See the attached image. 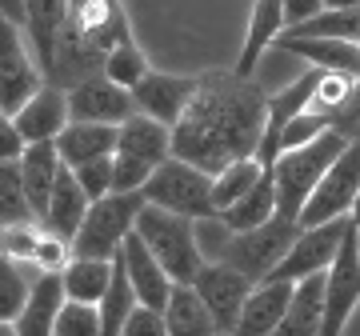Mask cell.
I'll list each match as a JSON object with an SVG mask.
<instances>
[{
	"instance_id": "1",
	"label": "cell",
	"mask_w": 360,
	"mask_h": 336,
	"mask_svg": "<svg viewBox=\"0 0 360 336\" xmlns=\"http://www.w3.org/2000/svg\"><path fill=\"white\" fill-rule=\"evenodd\" d=\"M264 117H269V92L252 77H240L236 68L205 72L193 104L172 124V156L212 176L240 156H257Z\"/></svg>"
},
{
	"instance_id": "2",
	"label": "cell",
	"mask_w": 360,
	"mask_h": 336,
	"mask_svg": "<svg viewBox=\"0 0 360 336\" xmlns=\"http://www.w3.org/2000/svg\"><path fill=\"white\" fill-rule=\"evenodd\" d=\"M124 40H132V28L120 0H68L65 28L52 52L49 84L72 89L84 77H96L104 68V56Z\"/></svg>"
},
{
	"instance_id": "3",
	"label": "cell",
	"mask_w": 360,
	"mask_h": 336,
	"mask_svg": "<svg viewBox=\"0 0 360 336\" xmlns=\"http://www.w3.org/2000/svg\"><path fill=\"white\" fill-rule=\"evenodd\" d=\"M348 148V136L340 129H328L324 136H316L304 148H288L276 156V164L269 168L272 193H276V217L300 220V208L309 205L312 188L321 184V176L328 172L336 156Z\"/></svg>"
},
{
	"instance_id": "4",
	"label": "cell",
	"mask_w": 360,
	"mask_h": 336,
	"mask_svg": "<svg viewBox=\"0 0 360 336\" xmlns=\"http://www.w3.org/2000/svg\"><path fill=\"white\" fill-rule=\"evenodd\" d=\"M132 233L153 248V257L165 264V272L176 285H193V276L200 272V264H205V248L196 240V220L193 217H180V212H168V208H156V205L144 200Z\"/></svg>"
},
{
	"instance_id": "5",
	"label": "cell",
	"mask_w": 360,
	"mask_h": 336,
	"mask_svg": "<svg viewBox=\"0 0 360 336\" xmlns=\"http://www.w3.org/2000/svg\"><path fill=\"white\" fill-rule=\"evenodd\" d=\"M144 208V193H108L92 200L77 236H72V257H96V260H116L120 245L132 236L136 217Z\"/></svg>"
},
{
	"instance_id": "6",
	"label": "cell",
	"mask_w": 360,
	"mask_h": 336,
	"mask_svg": "<svg viewBox=\"0 0 360 336\" xmlns=\"http://www.w3.org/2000/svg\"><path fill=\"white\" fill-rule=\"evenodd\" d=\"M141 193H144L148 205L180 212V217H193V220L217 217V205H212V176H208L205 168L180 160V156H168L165 164H156V172L148 176V184H144Z\"/></svg>"
},
{
	"instance_id": "7",
	"label": "cell",
	"mask_w": 360,
	"mask_h": 336,
	"mask_svg": "<svg viewBox=\"0 0 360 336\" xmlns=\"http://www.w3.org/2000/svg\"><path fill=\"white\" fill-rule=\"evenodd\" d=\"M300 224L296 220H284V217H272L248 233H232L220 260H229L232 269H240L248 280H264L276 272V264L284 260V252L292 248Z\"/></svg>"
},
{
	"instance_id": "8",
	"label": "cell",
	"mask_w": 360,
	"mask_h": 336,
	"mask_svg": "<svg viewBox=\"0 0 360 336\" xmlns=\"http://www.w3.org/2000/svg\"><path fill=\"white\" fill-rule=\"evenodd\" d=\"M360 193V144L348 141V148L336 156L328 172L321 176V184L312 188L309 205L300 208V228H312V224H328V220H345L352 200Z\"/></svg>"
},
{
	"instance_id": "9",
	"label": "cell",
	"mask_w": 360,
	"mask_h": 336,
	"mask_svg": "<svg viewBox=\"0 0 360 336\" xmlns=\"http://www.w3.org/2000/svg\"><path fill=\"white\" fill-rule=\"evenodd\" d=\"M37 89H44V68L37 52L25 40L20 25L0 16V112L13 117Z\"/></svg>"
},
{
	"instance_id": "10",
	"label": "cell",
	"mask_w": 360,
	"mask_h": 336,
	"mask_svg": "<svg viewBox=\"0 0 360 336\" xmlns=\"http://www.w3.org/2000/svg\"><path fill=\"white\" fill-rule=\"evenodd\" d=\"M257 280H248L240 269H232L229 260H205L200 272L193 276L196 297L205 300V309L212 312L220 336H232L236 321H240V309H245V297L252 292Z\"/></svg>"
},
{
	"instance_id": "11",
	"label": "cell",
	"mask_w": 360,
	"mask_h": 336,
	"mask_svg": "<svg viewBox=\"0 0 360 336\" xmlns=\"http://www.w3.org/2000/svg\"><path fill=\"white\" fill-rule=\"evenodd\" d=\"M360 304V252H356V236L348 224L340 252L324 272V321H321V336H340L345 332L348 316Z\"/></svg>"
},
{
	"instance_id": "12",
	"label": "cell",
	"mask_w": 360,
	"mask_h": 336,
	"mask_svg": "<svg viewBox=\"0 0 360 336\" xmlns=\"http://www.w3.org/2000/svg\"><path fill=\"white\" fill-rule=\"evenodd\" d=\"M348 233V217L345 220H328V224H312V228H300L292 240V248L284 252V260L276 264V280H304V276H316V272H328V264L340 252V240Z\"/></svg>"
},
{
	"instance_id": "13",
	"label": "cell",
	"mask_w": 360,
	"mask_h": 336,
	"mask_svg": "<svg viewBox=\"0 0 360 336\" xmlns=\"http://www.w3.org/2000/svg\"><path fill=\"white\" fill-rule=\"evenodd\" d=\"M68 112H72V120L120 124L136 112V104H132V89H120L104 72H96V77H84L80 84L68 89Z\"/></svg>"
},
{
	"instance_id": "14",
	"label": "cell",
	"mask_w": 360,
	"mask_h": 336,
	"mask_svg": "<svg viewBox=\"0 0 360 336\" xmlns=\"http://www.w3.org/2000/svg\"><path fill=\"white\" fill-rule=\"evenodd\" d=\"M196 84H200V77H172V72H153L148 68V77L132 89V104H136V112L172 129L184 117V108L193 104Z\"/></svg>"
},
{
	"instance_id": "15",
	"label": "cell",
	"mask_w": 360,
	"mask_h": 336,
	"mask_svg": "<svg viewBox=\"0 0 360 336\" xmlns=\"http://www.w3.org/2000/svg\"><path fill=\"white\" fill-rule=\"evenodd\" d=\"M116 257H120V264H124V272H129V285H132V292H136V304H144V309H165L176 280H172V276L165 272V264L153 257V248L132 233L129 240L120 245Z\"/></svg>"
},
{
	"instance_id": "16",
	"label": "cell",
	"mask_w": 360,
	"mask_h": 336,
	"mask_svg": "<svg viewBox=\"0 0 360 336\" xmlns=\"http://www.w3.org/2000/svg\"><path fill=\"white\" fill-rule=\"evenodd\" d=\"M13 120H16V129H20V136H25L28 144L56 141V136L65 132V124L72 120V112H68V89L44 80V89L32 92V96L13 112Z\"/></svg>"
},
{
	"instance_id": "17",
	"label": "cell",
	"mask_w": 360,
	"mask_h": 336,
	"mask_svg": "<svg viewBox=\"0 0 360 336\" xmlns=\"http://www.w3.org/2000/svg\"><path fill=\"white\" fill-rule=\"evenodd\" d=\"M296 280H276V276H264L252 285V292L245 297V309H240V321L232 328V336H272L276 324H281L288 300H292Z\"/></svg>"
},
{
	"instance_id": "18",
	"label": "cell",
	"mask_w": 360,
	"mask_h": 336,
	"mask_svg": "<svg viewBox=\"0 0 360 336\" xmlns=\"http://www.w3.org/2000/svg\"><path fill=\"white\" fill-rule=\"evenodd\" d=\"M272 49L288 52V56H300V60H309L312 68H324V72H345V77H360V44H356V40L288 37V32H281Z\"/></svg>"
},
{
	"instance_id": "19",
	"label": "cell",
	"mask_w": 360,
	"mask_h": 336,
	"mask_svg": "<svg viewBox=\"0 0 360 336\" xmlns=\"http://www.w3.org/2000/svg\"><path fill=\"white\" fill-rule=\"evenodd\" d=\"M116 153L132 156V160H141L148 168L165 164L172 156V129L153 117H144V112H132L129 120L116 124Z\"/></svg>"
},
{
	"instance_id": "20",
	"label": "cell",
	"mask_w": 360,
	"mask_h": 336,
	"mask_svg": "<svg viewBox=\"0 0 360 336\" xmlns=\"http://www.w3.org/2000/svg\"><path fill=\"white\" fill-rule=\"evenodd\" d=\"M60 304H65V280H60V272H37L25 309L13 321L16 336H52Z\"/></svg>"
},
{
	"instance_id": "21",
	"label": "cell",
	"mask_w": 360,
	"mask_h": 336,
	"mask_svg": "<svg viewBox=\"0 0 360 336\" xmlns=\"http://www.w3.org/2000/svg\"><path fill=\"white\" fill-rule=\"evenodd\" d=\"M89 193L80 188L77 172L72 168H60V176H56V184H52V196H49V208H44V217H40V224L49 228V233L65 236V240H72L80 228V220H84V212H89Z\"/></svg>"
},
{
	"instance_id": "22",
	"label": "cell",
	"mask_w": 360,
	"mask_h": 336,
	"mask_svg": "<svg viewBox=\"0 0 360 336\" xmlns=\"http://www.w3.org/2000/svg\"><path fill=\"white\" fill-rule=\"evenodd\" d=\"M56 153L68 168H80L89 160L116 153V124H96V120H68L65 132L56 136Z\"/></svg>"
},
{
	"instance_id": "23",
	"label": "cell",
	"mask_w": 360,
	"mask_h": 336,
	"mask_svg": "<svg viewBox=\"0 0 360 336\" xmlns=\"http://www.w3.org/2000/svg\"><path fill=\"white\" fill-rule=\"evenodd\" d=\"M60 153H56V141H37L28 144L25 156H20V181H25V193H28V205L37 212V220L44 217V208H49V196H52V184L60 176Z\"/></svg>"
},
{
	"instance_id": "24",
	"label": "cell",
	"mask_w": 360,
	"mask_h": 336,
	"mask_svg": "<svg viewBox=\"0 0 360 336\" xmlns=\"http://www.w3.org/2000/svg\"><path fill=\"white\" fill-rule=\"evenodd\" d=\"M321 321H324V272L296 280L292 300L284 309L281 324L272 336H321Z\"/></svg>"
},
{
	"instance_id": "25",
	"label": "cell",
	"mask_w": 360,
	"mask_h": 336,
	"mask_svg": "<svg viewBox=\"0 0 360 336\" xmlns=\"http://www.w3.org/2000/svg\"><path fill=\"white\" fill-rule=\"evenodd\" d=\"M281 32H284V0H257L252 4V16H248V32H245V44H240V65H236V72L240 77H252L260 65V56L276 44Z\"/></svg>"
},
{
	"instance_id": "26",
	"label": "cell",
	"mask_w": 360,
	"mask_h": 336,
	"mask_svg": "<svg viewBox=\"0 0 360 336\" xmlns=\"http://www.w3.org/2000/svg\"><path fill=\"white\" fill-rule=\"evenodd\" d=\"M65 16H68V0H25V32L40 68H44V80H49L52 52H56V37L65 28Z\"/></svg>"
},
{
	"instance_id": "27",
	"label": "cell",
	"mask_w": 360,
	"mask_h": 336,
	"mask_svg": "<svg viewBox=\"0 0 360 336\" xmlns=\"http://www.w3.org/2000/svg\"><path fill=\"white\" fill-rule=\"evenodd\" d=\"M165 324L168 336H220L212 312L205 309L193 285H172V297L165 304Z\"/></svg>"
},
{
	"instance_id": "28",
	"label": "cell",
	"mask_w": 360,
	"mask_h": 336,
	"mask_svg": "<svg viewBox=\"0 0 360 336\" xmlns=\"http://www.w3.org/2000/svg\"><path fill=\"white\" fill-rule=\"evenodd\" d=\"M68 300H84V304H101L108 285H112V260L96 257H72L60 272Z\"/></svg>"
},
{
	"instance_id": "29",
	"label": "cell",
	"mask_w": 360,
	"mask_h": 336,
	"mask_svg": "<svg viewBox=\"0 0 360 336\" xmlns=\"http://www.w3.org/2000/svg\"><path fill=\"white\" fill-rule=\"evenodd\" d=\"M220 220H224V228L229 233H248V228H257V224H264V220L276 217V193H272V176L264 172L252 188H248L236 205L220 208L217 212Z\"/></svg>"
},
{
	"instance_id": "30",
	"label": "cell",
	"mask_w": 360,
	"mask_h": 336,
	"mask_svg": "<svg viewBox=\"0 0 360 336\" xmlns=\"http://www.w3.org/2000/svg\"><path fill=\"white\" fill-rule=\"evenodd\" d=\"M260 176H264V164H260L257 156H240V160L224 164L220 172H212V205H217V212L236 205Z\"/></svg>"
},
{
	"instance_id": "31",
	"label": "cell",
	"mask_w": 360,
	"mask_h": 336,
	"mask_svg": "<svg viewBox=\"0 0 360 336\" xmlns=\"http://www.w3.org/2000/svg\"><path fill=\"white\" fill-rule=\"evenodd\" d=\"M132 309H136V292H132L129 272H124V264L116 257L112 260V285H108V292L101 300V336H120V328H124Z\"/></svg>"
},
{
	"instance_id": "32",
	"label": "cell",
	"mask_w": 360,
	"mask_h": 336,
	"mask_svg": "<svg viewBox=\"0 0 360 336\" xmlns=\"http://www.w3.org/2000/svg\"><path fill=\"white\" fill-rule=\"evenodd\" d=\"M20 220H37L20 181V160H0V224H20Z\"/></svg>"
},
{
	"instance_id": "33",
	"label": "cell",
	"mask_w": 360,
	"mask_h": 336,
	"mask_svg": "<svg viewBox=\"0 0 360 336\" xmlns=\"http://www.w3.org/2000/svg\"><path fill=\"white\" fill-rule=\"evenodd\" d=\"M104 77L120 84V89H136L144 77H148V56L136 49V40H124V44H116L108 56H104Z\"/></svg>"
},
{
	"instance_id": "34",
	"label": "cell",
	"mask_w": 360,
	"mask_h": 336,
	"mask_svg": "<svg viewBox=\"0 0 360 336\" xmlns=\"http://www.w3.org/2000/svg\"><path fill=\"white\" fill-rule=\"evenodd\" d=\"M28 292H32V280H28L25 264L0 257V321H16Z\"/></svg>"
},
{
	"instance_id": "35",
	"label": "cell",
	"mask_w": 360,
	"mask_h": 336,
	"mask_svg": "<svg viewBox=\"0 0 360 336\" xmlns=\"http://www.w3.org/2000/svg\"><path fill=\"white\" fill-rule=\"evenodd\" d=\"M44 224L40 220H20V224H0V257L16 260V264H32L40 245Z\"/></svg>"
},
{
	"instance_id": "36",
	"label": "cell",
	"mask_w": 360,
	"mask_h": 336,
	"mask_svg": "<svg viewBox=\"0 0 360 336\" xmlns=\"http://www.w3.org/2000/svg\"><path fill=\"white\" fill-rule=\"evenodd\" d=\"M52 336H101V304H84V300L65 297Z\"/></svg>"
},
{
	"instance_id": "37",
	"label": "cell",
	"mask_w": 360,
	"mask_h": 336,
	"mask_svg": "<svg viewBox=\"0 0 360 336\" xmlns=\"http://www.w3.org/2000/svg\"><path fill=\"white\" fill-rule=\"evenodd\" d=\"M352 80H356V77H345V72H324V80L316 84V92H312V101H309V112L333 120L336 112H340V104L348 101V92H352Z\"/></svg>"
},
{
	"instance_id": "38",
	"label": "cell",
	"mask_w": 360,
	"mask_h": 336,
	"mask_svg": "<svg viewBox=\"0 0 360 336\" xmlns=\"http://www.w3.org/2000/svg\"><path fill=\"white\" fill-rule=\"evenodd\" d=\"M328 129H333V120H328V117L300 112V117H292L288 124H284V132H281V153H288V148H304V144H312L316 136H324Z\"/></svg>"
},
{
	"instance_id": "39",
	"label": "cell",
	"mask_w": 360,
	"mask_h": 336,
	"mask_svg": "<svg viewBox=\"0 0 360 336\" xmlns=\"http://www.w3.org/2000/svg\"><path fill=\"white\" fill-rule=\"evenodd\" d=\"M72 260V240L56 233H40V245H37V257H32V269L37 272H65V264Z\"/></svg>"
},
{
	"instance_id": "40",
	"label": "cell",
	"mask_w": 360,
	"mask_h": 336,
	"mask_svg": "<svg viewBox=\"0 0 360 336\" xmlns=\"http://www.w3.org/2000/svg\"><path fill=\"white\" fill-rule=\"evenodd\" d=\"M77 172L80 188L89 193V200H101V196L112 193V156H101V160H89V164L72 168Z\"/></svg>"
},
{
	"instance_id": "41",
	"label": "cell",
	"mask_w": 360,
	"mask_h": 336,
	"mask_svg": "<svg viewBox=\"0 0 360 336\" xmlns=\"http://www.w3.org/2000/svg\"><path fill=\"white\" fill-rule=\"evenodd\" d=\"M120 336H168V324H165V309H136L129 312V321L120 328Z\"/></svg>"
},
{
	"instance_id": "42",
	"label": "cell",
	"mask_w": 360,
	"mask_h": 336,
	"mask_svg": "<svg viewBox=\"0 0 360 336\" xmlns=\"http://www.w3.org/2000/svg\"><path fill=\"white\" fill-rule=\"evenodd\" d=\"M25 148H28V141L20 136L16 120L8 117V112H0V160H20Z\"/></svg>"
},
{
	"instance_id": "43",
	"label": "cell",
	"mask_w": 360,
	"mask_h": 336,
	"mask_svg": "<svg viewBox=\"0 0 360 336\" xmlns=\"http://www.w3.org/2000/svg\"><path fill=\"white\" fill-rule=\"evenodd\" d=\"M356 124H360V77L352 80V92H348V101L340 104V112L333 117V129H340L348 141H352V129H356Z\"/></svg>"
},
{
	"instance_id": "44",
	"label": "cell",
	"mask_w": 360,
	"mask_h": 336,
	"mask_svg": "<svg viewBox=\"0 0 360 336\" xmlns=\"http://www.w3.org/2000/svg\"><path fill=\"white\" fill-rule=\"evenodd\" d=\"M324 13V0H284V28H296Z\"/></svg>"
},
{
	"instance_id": "45",
	"label": "cell",
	"mask_w": 360,
	"mask_h": 336,
	"mask_svg": "<svg viewBox=\"0 0 360 336\" xmlns=\"http://www.w3.org/2000/svg\"><path fill=\"white\" fill-rule=\"evenodd\" d=\"M0 16L25 28V0H0Z\"/></svg>"
},
{
	"instance_id": "46",
	"label": "cell",
	"mask_w": 360,
	"mask_h": 336,
	"mask_svg": "<svg viewBox=\"0 0 360 336\" xmlns=\"http://www.w3.org/2000/svg\"><path fill=\"white\" fill-rule=\"evenodd\" d=\"M360 0H324V13H336V8H356Z\"/></svg>"
},
{
	"instance_id": "47",
	"label": "cell",
	"mask_w": 360,
	"mask_h": 336,
	"mask_svg": "<svg viewBox=\"0 0 360 336\" xmlns=\"http://www.w3.org/2000/svg\"><path fill=\"white\" fill-rule=\"evenodd\" d=\"M348 224L360 228V193H356V200H352V208H348Z\"/></svg>"
},
{
	"instance_id": "48",
	"label": "cell",
	"mask_w": 360,
	"mask_h": 336,
	"mask_svg": "<svg viewBox=\"0 0 360 336\" xmlns=\"http://www.w3.org/2000/svg\"><path fill=\"white\" fill-rule=\"evenodd\" d=\"M0 336H16V324L13 321H0Z\"/></svg>"
},
{
	"instance_id": "49",
	"label": "cell",
	"mask_w": 360,
	"mask_h": 336,
	"mask_svg": "<svg viewBox=\"0 0 360 336\" xmlns=\"http://www.w3.org/2000/svg\"><path fill=\"white\" fill-rule=\"evenodd\" d=\"M352 141H356V144H360V124H356V129H352Z\"/></svg>"
}]
</instances>
